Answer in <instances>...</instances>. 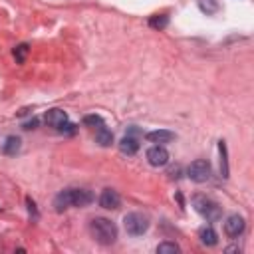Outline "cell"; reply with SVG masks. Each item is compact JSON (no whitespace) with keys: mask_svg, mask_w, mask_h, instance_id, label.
Returning a JSON list of instances; mask_svg holds the SVG:
<instances>
[{"mask_svg":"<svg viewBox=\"0 0 254 254\" xmlns=\"http://www.w3.org/2000/svg\"><path fill=\"white\" fill-rule=\"evenodd\" d=\"M91 200H93V194L85 189H65L56 196L54 206L58 212H62L67 206H87Z\"/></svg>","mask_w":254,"mask_h":254,"instance_id":"1","label":"cell"},{"mask_svg":"<svg viewBox=\"0 0 254 254\" xmlns=\"http://www.w3.org/2000/svg\"><path fill=\"white\" fill-rule=\"evenodd\" d=\"M89 230H91V236L95 238V242L107 246V244H113L115 238H117V226L115 222H111L109 218H93L91 224H89Z\"/></svg>","mask_w":254,"mask_h":254,"instance_id":"2","label":"cell"},{"mask_svg":"<svg viewBox=\"0 0 254 254\" xmlns=\"http://www.w3.org/2000/svg\"><path fill=\"white\" fill-rule=\"evenodd\" d=\"M192 206H194V210H196L204 220H208V222H214V220L220 218V206H218L212 198H208V196L196 194V196L192 198Z\"/></svg>","mask_w":254,"mask_h":254,"instance_id":"3","label":"cell"},{"mask_svg":"<svg viewBox=\"0 0 254 254\" xmlns=\"http://www.w3.org/2000/svg\"><path fill=\"white\" fill-rule=\"evenodd\" d=\"M123 224H125L127 234H131V236H141V234H145L149 230V218L145 214H141V212H129V214H125Z\"/></svg>","mask_w":254,"mask_h":254,"instance_id":"4","label":"cell"},{"mask_svg":"<svg viewBox=\"0 0 254 254\" xmlns=\"http://www.w3.org/2000/svg\"><path fill=\"white\" fill-rule=\"evenodd\" d=\"M187 175H189V179L194 181V183H204V181L210 179V163H208L206 159H196V161H192V163L189 165Z\"/></svg>","mask_w":254,"mask_h":254,"instance_id":"5","label":"cell"},{"mask_svg":"<svg viewBox=\"0 0 254 254\" xmlns=\"http://www.w3.org/2000/svg\"><path fill=\"white\" fill-rule=\"evenodd\" d=\"M147 161L153 167H165L169 163V151L163 145H153L151 149H147Z\"/></svg>","mask_w":254,"mask_h":254,"instance_id":"6","label":"cell"},{"mask_svg":"<svg viewBox=\"0 0 254 254\" xmlns=\"http://www.w3.org/2000/svg\"><path fill=\"white\" fill-rule=\"evenodd\" d=\"M224 232L230 238H238L244 232V218L240 214H230L224 222Z\"/></svg>","mask_w":254,"mask_h":254,"instance_id":"7","label":"cell"},{"mask_svg":"<svg viewBox=\"0 0 254 254\" xmlns=\"http://www.w3.org/2000/svg\"><path fill=\"white\" fill-rule=\"evenodd\" d=\"M99 206L105 210H117L121 206V196L117 194V190L113 189H105L99 196Z\"/></svg>","mask_w":254,"mask_h":254,"instance_id":"8","label":"cell"},{"mask_svg":"<svg viewBox=\"0 0 254 254\" xmlns=\"http://www.w3.org/2000/svg\"><path fill=\"white\" fill-rule=\"evenodd\" d=\"M44 119H46V123L50 127H56V129H62L67 123V115L62 109H50V111H46V117Z\"/></svg>","mask_w":254,"mask_h":254,"instance_id":"9","label":"cell"},{"mask_svg":"<svg viewBox=\"0 0 254 254\" xmlns=\"http://www.w3.org/2000/svg\"><path fill=\"white\" fill-rule=\"evenodd\" d=\"M147 141L151 143H157V145H163V143H171L175 139V133L173 131H167V129H157V131H149L145 135Z\"/></svg>","mask_w":254,"mask_h":254,"instance_id":"10","label":"cell"},{"mask_svg":"<svg viewBox=\"0 0 254 254\" xmlns=\"http://www.w3.org/2000/svg\"><path fill=\"white\" fill-rule=\"evenodd\" d=\"M119 151L125 153V155H135V153L139 151V139L133 137L131 133L125 135V137L119 141Z\"/></svg>","mask_w":254,"mask_h":254,"instance_id":"11","label":"cell"},{"mask_svg":"<svg viewBox=\"0 0 254 254\" xmlns=\"http://www.w3.org/2000/svg\"><path fill=\"white\" fill-rule=\"evenodd\" d=\"M198 238H200V242L206 244V246H214V244L218 242V236H216V232H214L212 226L200 228V230H198Z\"/></svg>","mask_w":254,"mask_h":254,"instance_id":"12","label":"cell"},{"mask_svg":"<svg viewBox=\"0 0 254 254\" xmlns=\"http://www.w3.org/2000/svg\"><path fill=\"white\" fill-rule=\"evenodd\" d=\"M95 139H97V143H99L101 147H109V145L113 143V133H111L105 125H99V127H97V133H95Z\"/></svg>","mask_w":254,"mask_h":254,"instance_id":"13","label":"cell"},{"mask_svg":"<svg viewBox=\"0 0 254 254\" xmlns=\"http://www.w3.org/2000/svg\"><path fill=\"white\" fill-rule=\"evenodd\" d=\"M20 147H22V141H20V137H14V135H10V137H6L4 145H2V151H4L6 155H16V153L20 151Z\"/></svg>","mask_w":254,"mask_h":254,"instance_id":"14","label":"cell"},{"mask_svg":"<svg viewBox=\"0 0 254 254\" xmlns=\"http://www.w3.org/2000/svg\"><path fill=\"white\" fill-rule=\"evenodd\" d=\"M198 8L204 14H214V12H218L220 4H218V0H198Z\"/></svg>","mask_w":254,"mask_h":254,"instance_id":"15","label":"cell"},{"mask_svg":"<svg viewBox=\"0 0 254 254\" xmlns=\"http://www.w3.org/2000/svg\"><path fill=\"white\" fill-rule=\"evenodd\" d=\"M181 248L175 244V242H161L159 246H157V252L159 254H177Z\"/></svg>","mask_w":254,"mask_h":254,"instance_id":"16","label":"cell"},{"mask_svg":"<svg viewBox=\"0 0 254 254\" xmlns=\"http://www.w3.org/2000/svg\"><path fill=\"white\" fill-rule=\"evenodd\" d=\"M28 44H20V46H16L14 48V58H16V62L18 64H24V60H26V56H28Z\"/></svg>","mask_w":254,"mask_h":254,"instance_id":"17","label":"cell"},{"mask_svg":"<svg viewBox=\"0 0 254 254\" xmlns=\"http://www.w3.org/2000/svg\"><path fill=\"white\" fill-rule=\"evenodd\" d=\"M218 149H220V155H222V159H220V171H222V177H228V165H226V145H224V141H220V143H218Z\"/></svg>","mask_w":254,"mask_h":254,"instance_id":"18","label":"cell"},{"mask_svg":"<svg viewBox=\"0 0 254 254\" xmlns=\"http://www.w3.org/2000/svg\"><path fill=\"white\" fill-rule=\"evenodd\" d=\"M167 22H169V18H167L165 14H161V16H153V18L149 20V26H151V28H159V30H161V28H165V26H167Z\"/></svg>","mask_w":254,"mask_h":254,"instance_id":"19","label":"cell"},{"mask_svg":"<svg viewBox=\"0 0 254 254\" xmlns=\"http://www.w3.org/2000/svg\"><path fill=\"white\" fill-rule=\"evenodd\" d=\"M83 123L89 125V127H99V125H103V119L99 115H85L83 117Z\"/></svg>","mask_w":254,"mask_h":254,"instance_id":"20","label":"cell"},{"mask_svg":"<svg viewBox=\"0 0 254 254\" xmlns=\"http://www.w3.org/2000/svg\"><path fill=\"white\" fill-rule=\"evenodd\" d=\"M36 127H38V119H32V121H28L24 125V129H36Z\"/></svg>","mask_w":254,"mask_h":254,"instance_id":"21","label":"cell"}]
</instances>
